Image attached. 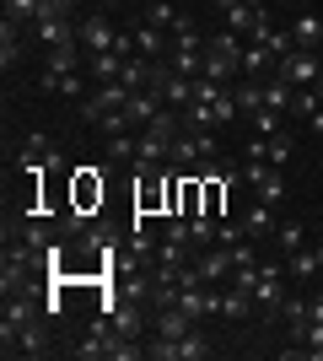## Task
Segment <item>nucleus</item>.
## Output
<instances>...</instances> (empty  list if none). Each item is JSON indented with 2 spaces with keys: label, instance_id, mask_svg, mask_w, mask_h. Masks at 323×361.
<instances>
[{
  "label": "nucleus",
  "instance_id": "1",
  "mask_svg": "<svg viewBox=\"0 0 323 361\" xmlns=\"http://www.w3.org/2000/svg\"><path fill=\"white\" fill-rule=\"evenodd\" d=\"M38 275H49L44 254L11 238V243H6V254H0V297H11V291H32V286H38Z\"/></svg>",
  "mask_w": 323,
  "mask_h": 361
},
{
  "label": "nucleus",
  "instance_id": "2",
  "mask_svg": "<svg viewBox=\"0 0 323 361\" xmlns=\"http://www.w3.org/2000/svg\"><path fill=\"white\" fill-rule=\"evenodd\" d=\"M167 167H178V173L215 167V135H210V130H178V135H172V157H167Z\"/></svg>",
  "mask_w": 323,
  "mask_h": 361
},
{
  "label": "nucleus",
  "instance_id": "3",
  "mask_svg": "<svg viewBox=\"0 0 323 361\" xmlns=\"http://www.w3.org/2000/svg\"><path fill=\"white\" fill-rule=\"evenodd\" d=\"M286 297H291V270H286V259H264L259 281H253V302L264 307V318H275Z\"/></svg>",
  "mask_w": 323,
  "mask_h": 361
},
{
  "label": "nucleus",
  "instance_id": "4",
  "mask_svg": "<svg viewBox=\"0 0 323 361\" xmlns=\"http://www.w3.org/2000/svg\"><path fill=\"white\" fill-rule=\"evenodd\" d=\"M210 334H205V324H194L189 334H178V340H156L151 334V345H146V356L151 361H205L210 356Z\"/></svg>",
  "mask_w": 323,
  "mask_h": 361
},
{
  "label": "nucleus",
  "instance_id": "5",
  "mask_svg": "<svg viewBox=\"0 0 323 361\" xmlns=\"http://www.w3.org/2000/svg\"><path fill=\"white\" fill-rule=\"evenodd\" d=\"M243 189L253 200H264V205H286V195H291V189H286V173H280V167H270V162H253V157H248L243 162Z\"/></svg>",
  "mask_w": 323,
  "mask_h": 361
},
{
  "label": "nucleus",
  "instance_id": "6",
  "mask_svg": "<svg viewBox=\"0 0 323 361\" xmlns=\"http://www.w3.org/2000/svg\"><path fill=\"white\" fill-rule=\"evenodd\" d=\"M0 350H6V356H44L49 350V318H32L22 329H6V324H0Z\"/></svg>",
  "mask_w": 323,
  "mask_h": 361
},
{
  "label": "nucleus",
  "instance_id": "7",
  "mask_svg": "<svg viewBox=\"0 0 323 361\" xmlns=\"http://www.w3.org/2000/svg\"><path fill=\"white\" fill-rule=\"evenodd\" d=\"M275 75H286L291 87H318V75H323V49H291L286 60H275Z\"/></svg>",
  "mask_w": 323,
  "mask_h": 361
},
{
  "label": "nucleus",
  "instance_id": "8",
  "mask_svg": "<svg viewBox=\"0 0 323 361\" xmlns=\"http://www.w3.org/2000/svg\"><path fill=\"white\" fill-rule=\"evenodd\" d=\"M248 157H253V162H270V167H291L296 140H291V130H275V135H253V140H248Z\"/></svg>",
  "mask_w": 323,
  "mask_h": 361
},
{
  "label": "nucleus",
  "instance_id": "9",
  "mask_svg": "<svg viewBox=\"0 0 323 361\" xmlns=\"http://www.w3.org/2000/svg\"><path fill=\"white\" fill-rule=\"evenodd\" d=\"M124 103H129V87L108 81V87H97L92 97H81V119H87V124H97L103 114H113V108H124Z\"/></svg>",
  "mask_w": 323,
  "mask_h": 361
},
{
  "label": "nucleus",
  "instance_id": "10",
  "mask_svg": "<svg viewBox=\"0 0 323 361\" xmlns=\"http://www.w3.org/2000/svg\"><path fill=\"white\" fill-rule=\"evenodd\" d=\"M103 173H97V167H76V195H70V205H76V211H103Z\"/></svg>",
  "mask_w": 323,
  "mask_h": 361
},
{
  "label": "nucleus",
  "instance_id": "11",
  "mask_svg": "<svg viewBox=\"0 0 323 361\" xmlns=\"http://www.w3.org/2000/svg\"><path fill=\"white\" fill-rule=\"evenodd\" d=\"M162 108H167V103H162V92H156V87H140V92H129L124 114H129V124H135V130H146V124H151Z\"/></svg>",
  "mask_w": 323,
  "mask_h": 361
},
{
  "label": "nucleus",
  "instance_id": "12",
  "mask_svg": "<svg viewBox=\"0 0 323 361\" xmlns=\"http://www.w3.org/2000/svg\"><path fill=\"white\" fill-rule=\"evenodd\" d=\"M275 216H280L275 205H264V200H253V205H248V211L237 216V221L248 226V238H253V243H270V238H275V226H280Z\"/></svg>",
  "mask_w": 323,
  "mask_h": 361
},
{
  "label": "nucleus",
  "instance_id": "13",
  "mask_svg": "<svg viewBox=\"0 0 323 361\" xmlns=\"http://www.w3.org/2000/svg\"><path fill=\"white\" fill-rule=\"evenodd\" d=\"M81 44L92 49V54H97V49H113V44H119V27H113L108 16H87V22H81Z\"/></svg>",
  "mask_w": 323,
  "mask_h": 361
},
{
  "label": "nucleus",
  "instance_id": "14",
  "mask_svg": "<svg viewBox=\"0 0 323 361\" xmlns=\"http://www.w3.org/2000/svg\"><path fill=\"white\" fill-rule=\"evenodd\" d=\"M275 75V54L264 44H248L243 49V81H270Z\"/></svg>",
  "mask_w": 323,
  "mask_h": 361
},
{
  "label": "nucleus",
  "instance_id": "15",
  "mask_svg": "<svg viewBox=\"0 0 323 361\" xmlns=\"http://www.w3.org/2000/svg\"><path fill=\"white\" fill-rule=\"evenodd\" d=\"M291 38H296V49H323V16L318 11H302L291 22Z\"/></svg>",
  "mask_w": 323,
  "mask_h": 361
},
{
  "label": "nucleus",
  "instance_id": "16",
  "mask_svg": "<svg viewBox=\"0 0 323 361\" xmlns=\"http://www.w3.org/2000/svg\"><path fill=\"white\" fill-rule=\"evenodd\" d=\"M264 108H275V114H291L296 108V87L286 75H270V81H264Z\"/></svg>",
  "mask_w": 323,
  "mask_h": 361
},
{
  "label": "nucleus",
  "instance_id": "17",
  "mask_svg": "<svg viewBox=\"0 0 323 361\" xmlns=\"http://www.w3.org/2000/svg\"><path fill=\"white\" fill-rule=\"evenodd\" d=\"M146 22H151V27H162V32H184V27H194L184 11H172L167 0H151V6H146Z\"/></svg>",
  "mask_w": 323,
  "mask_h": 361
},
{
  "label": "nucleus",
  "instance_id": "18",
  "mask_svg": "<svg viewBox=\"0 0 323 361\" xmlns=\"http://www.w3.org/2000/svg\"><path fill=\"white\" fill-rule=\"evenodd\" d=\"M81 71V44H65V49H49V65H44V81L49 75H76Z\"/></svg>",
  "mask_w": 323,
  "mask_h": 361
},
{
  "label": "nucleus",
  "instance_id": "19",
  "mask_svg": "<svg viewBox=\"0 0 323 361\" xmlns=\"http://www.w3.org/2000/svg\"><path fill=\"white\" fill-rule=\"evenodd\" d=\"M286 270H291V286H308L323 264H318V254H312V248H296V254H286Z\"/></svg>",
  "mask_w": 323,
  "mask_h": 361
},
{
  "label": "nucleus",
  "instance_id": "20",
  "mask_svg": "<svg viewBox=\"0 0 323 361\" xmlns=\"http://www.w3.org/2000/svg\"><path fill=\"white\" fill-rule=\"evenodd\" d=\"M296 248H308V226L302 221H280L275 226V254L286 259V254H296Z\"/></svg>",
  "mask_w": 323,
  "mask_h": 361
},
{
  "label": "nucleus",
  "instance_id": "21",
  "mask_svg": "<svg viewBox=\"0 0 323 361\" xmlns=\"http://www.w3.org/2000/svg\"><path fill=\"white\" fill-rule=\"evenodd\" d=\"M232 97H237V114H243V119H253V114L264 108V81H237V87H232Z\"/></svg>",
  "mask_w": 323,
  "mask_h": 361
},
{
  "label": "nucleus",
  "instance_id": "22",
  "mask_svg": "<svg viewBox=\"0 0 323 361\" xmlns=\"http://www.w3.org/2000/svg\"><path fill=\"white\" fill-rule=\"evenodd\" d=\"M253 307H259V302L248 297V291H237V286H227V291H221V318H232V324H243V318L253 313Z\"/></svg>",
  "mask_w": 323,
  "mask_h": 361
},
{
  "label": "nucleus",
  "instance_id": "23",
  "mask_svg": "<svg viewBox=\"0 0 323 361\" xmlns=\"http://www.w3.org/2000/svg\"><path fill=\"white\" fill-rule=\"evenodd\" d=\"M119 71H124V54H119V49H97V54H92V75H97V87L119 81Z\"/></svg>",
  "mask_w": 323,
  "mask_h": 361
},
{
  "label": "nucleus",
  "instance_id": "24",
  "mask_svg": "<svg viewBox=\"0 0 323 361\" xmlns=\"http://www.w3.org/2000/svg\"><path fill=\"white\" fill-rule=\"evenodd\" d=\"M22 60V27L16 22H0V71H11Z\"/></svg>",
  "mask_w": 323,
  "mask_h": 361
},
{
  "label": "nucleus",
  "instance_id": "25",
  "mask_svg": "<svg viewBox=\"0 0 323 361\" xmlns=\"http://www.w3.org/2000/svg\"><path fill=\"white\" fill-rule=\"evenodd\" d=\"M135 146H140V130H129V135H108V162H135Z\"/></svg>",
  "mask_w": 323,
  "mask_h": 361
},
{
  "label": "nucleus",
  "instance_id": "26",
  "mask_svg": "<svg viewBox=\"0 0 323 361\" xmlns=\"http://www.w3.org/2000/svg\"><path fill=\"white\" fill-rule=\"evenodd\" d=\"M38 6H44V0H6V22L32 27V22H38Z\"/></svg>",
  "mask_w": 323,
  "mask_h": 361
},
{
  "label": "nucleus",
  "instance_id": "27",
  "mask_svg": "<svg viewBox=\"0 0 323 361\" xmlns=\"http://www.w3.org/2000/svg\"><path fill=\"white\" fill-rule=\"evenodd\" d=\"M44 92H54V97H81L87 87H81V71H76V75H49Z\"/></svg>",
  "mask_w": 323,
  "mask_h": 361
},
{
  "label": "nucleus",
  "instance_id": "28",
  "mask_svg": "<svg viewBox=\"0 0 323 361\" xmlns=\"http://www.w3.org/2000/svg\"><path fill=\"white\" fill-rule=\"evenodd\" d=\"M248 124H253V135H275V130H286V114H275V108H259Z\"/></svg>",
  "mask_w": 323,
  "mask_h": 361
},
{
  "label": "nucleus",
  "instance_id": "29",
  "mask_svg": "<svg viewBox=\"0 0 323 361\" xmlns=\"http://www.w3.org/2000/svg\"><path fill=\"white\" fill-rule=\"evenodd\" d=\"M312 130H318V135H323V108H318V114H312Z\"/></svg>",
  "mask_w": 323,
  "mask_h": 361
},
{
  "label": "nucleus",
  "instance_id": "30",
  "mask_svg": "<svg viewBox=\"0 0 323 361\" xmlns=\"http://www.w3.org/2000/svg\"><path fill=\"white\" fill-rule=\"evenodd\" d=\"M248 6H253V11H264V6H270V0H248Z\"/></svg>",
  "mask_w": 323,
  "mask_h": 361
},
{
  "label": "nucleus",
  "instance_id": "31",
  "mask_svg": "<svg viewBox=\"0 0 323 361\" xmlns=\"http://www.w3.org/2000/svg\"><path fill=\"white\" fill-rule=\"evenodd\" d=\"M312 254H318V264H323V243H312Z\"/></svg>",
  "mask_w": 323,
  "mask_h": 361
},
{
  "label": "nucleus",
  "instance_id": "32",
  "mask_svg": "<svg viewBox=\"0 0 323 361\" xmlns=\"http://www.w3.org/2000/svg\"><path fill=\"white\" fill-rule=\"evenodd\" d=\"M318 167H323V162H318Z\"/></svg>",
  "mask_w": 323,
  "mask_h": 361
}]
</instances>
